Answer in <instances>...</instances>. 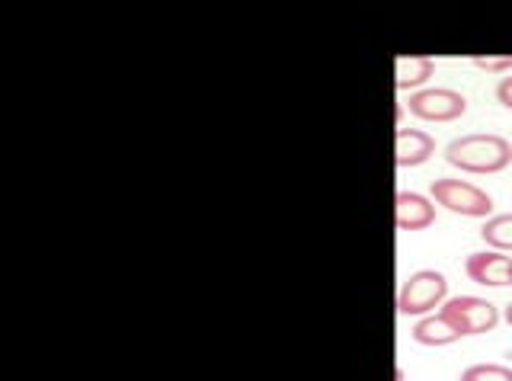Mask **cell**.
Returning <instances> with one entry per match:
<instances>
[{"mask_svg": "<svg viewBox=\"0 0 512 381\" xmlns=\"http://www.w3.org/2000/svg\"><path fill=\"white\" fill-rule=\"evenodd\" d=\"M439 314L461 333V337H480V333H490L496 324H500V311H496V305H490L487 298H474V295L448 298L439 308Z\"/></svg>", "mask_w": 512, "mask_h": 381, "instance_id": "4", "label": "cell"}, {"mask_svg": "<svg viewBox=\"0 0 512 381\" xmlns=\"http://www.w3.org/2000/svg\"><path fill=\"white\" fill-rule=\"evenodd\" d=\"M432 74H436V61L429 55H400L394 84L397 90H416V87H423Z\"/></svg>", "mask_w": 512, "mask_h": 381, "instance_id": "9", "label": "cell"}, {"mask_svg": "<svg viewBox=\"0 0 512 381\" xmlns=\"http://www.w3.org/2000/svg\"><path fill=\"white\" fill-rule=\"evenodd\" d=\"M445 161L448 167L484 177V173H500L512 164V145L503 135H461L448 141Z\"/></svg>", "mask_w": 512, "mask_h": 381, "instance_id": "1", "label": "cell"}, {"mask_svg": "<svg viewBox=\"0 0 512 381\" xmlns=\"http://www.w3.org/2000/svg\"><path fill=\"white\" fill-rule=\"evenodd\" d=\"M480 237H484V244H490V250L512 253V212L490 215L480 228Z\"/></svg>", "mask_w": 512, "mask_h": 381, "instance_id": "11", "label": "cell"}, {"mask_svg": "<svg viewBox=\"0 0 512 381\" xmlns=\"http://www.w3.org/2000/svg\"><path fill=\"white\" fill-rule=\"evenodd\" d=\"M436 202H432V196H423V193H410V189H400V193L394 196V221L400 231H426L436 225Z\"/></svg>", "mask_w": 512, "mask_h": 381, "instance_id": "7", "label": "cell"}, {"mask_svg": "<svg viewBox=\"0 0 512 381\" xmlns=\"http://www.w3.org/2000/svg\"><path fill=\"white\" fill-rule=\"evenodd\" d=\"M429 193L436 205H442V209L455 212V215H464V218H490V212H493V199L484 193V189L474 183H464V180H452V177L432 180Z\"/></svg>", "mask_w": 512, "mask_h": 381, "instance_id": "3", "label": "cell"}, {"mask_svg": "<svg viewBox=\"0 0 512 381\" xmlns=\"http://www.w3.org/2000/svg\"><path fill=\"white\" fill-rule=\"evenodd\" d=\"M458 381H512V369L500 362H477V365H468Z\"/></svg>", "mask_w": 512, "mask_h": 381, "instance_id": "12", "label": "cell"}, {"mask_svg": "<svg viewBox=\"0 0 512 381\" xmlns=\"http://www.w3.org/2000/svg\"><path fill=\"white\" fill-rule=\"evenodd\" d=\"M471 65L487 74H506L512 68V55H471Z\"/></svg>", "mask_w": 512, "mask_h": 381, "instance_id": "13", "label": "cell"}, {"mask_svg": "<svg viewBox=\"0 0 512 381\" xmlns=\"http://www.w3.org/2000/svg\"><path fill=\"white\" fill-rule=\"evenodd\" d=\"M503 321L512 327V301H509V305H506V311H503Z\"/></svg>", "mask_w": 512, "mask_h": 381, "instance_id": "15", "label": "cell"}, {"mask_svg": "<svg viewBox=\"0 0 512 381\" xmlns=\"http://www.w3.org/2000/svg\"><path fill=\"white\" fill-rule=\"evenodd\" d=\"M436 154V138L420 129H397L394 135V161L397 167H420Z\"/></svg>", "mask_w": 512, "mask_h": 381, "instance_id": "8", "label": "cell"}, {"mask_svg": "<svg viewBox=\"0 0 512 381\" xmlns=\"http://www.w3.org/2000/svg\"><path fill=\"white\" fill-rule=\"evenodd\" d=\"M413 340L420 346H452L461 340V333L442 314H426L413 324Z\"/></svg>", "mask_w": 512, "mask_h": 381, "instance_id": "10", "label": "cell"}, {"mask_svg": "<svg viewBox=\"0 0 512 381\" xmlns=\"http://www.w3.org/2000/svg\"><path fill=\"white\" fill-rule=\"evenodd\" d=\"M407 109L423 122H455L468 113V100L458 90L429 87V90H413L407 97Z\"/></svg>", "mask_w": 512, "mask_h": 381, "instance_id": "5", "label": "cell"}, {"mask_svg": "<svg viewBox=\"0 0 512 381\" xmlns=\"http://www.w3.org/2000/svg\"><path fill=\"white\" fill-rule=\"evenodd\" d=\"M496 103L512 109V77H503L500 87H496Z\"/></svg>", "mask_w": 512, "mask_h": 381, "instance_id": "14", "label": "cell"}, {"mask_svg": "<svg viewBox=\"0 0 512 381\" xmlns=\"http://www.w3.org/2000/svg\"><path fill=\"white\" fill-rule=\"evenodd\" d=\"M448 301V279L439 269H420L397 292V311L404 317H426Z\"/></svg>", "mask_w": 512, "mask_h": 381, "instance_id": "2", "label": "cell"}, {"mask_svg": "<svg viewBox=\"0 0 512 381\" xmlns=\"http://www.w3.org/2000/svg\"><path fill=\"white\" fill-rule=\"evenodd\" d=\"M464 273L477 285L503 289V285H512V257L503 250H480L464 260Z\"/></svg>", "mask_w": 512, "mask_h": 381, "instance_id": "6", "label": "cell"}]
</instances>
